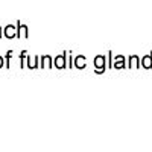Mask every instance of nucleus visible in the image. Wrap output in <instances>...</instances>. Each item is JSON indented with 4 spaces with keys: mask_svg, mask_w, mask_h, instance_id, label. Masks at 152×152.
<instances>
[{
    "mask_svg": "<svg viewBox=\"0 0 152 152\" xmlns=\"http://www.w3.org/2000/svg\"><path fill=\"white\" fill-rule=\"evenodd\" d=\"M3 61H5V59H3L2 56H0V67H2V66H3Z\"/></svg>",
    "mask_w": 152,
    "mask_h": 152,
    "instance_id": "9b49d317",
    "label": "nucleus"
},
{
    "mask_svg": "<svg viewBox=\"0 0 152 152\" xmlns=\"http://www.w3.org/2000/svg\"><path fill=\"white\" fill-rule=\"evenodd\" d=\"M17 37H24V38H28V29H26V26L18 24V34H17Z\"/></svg>",
    "mask_w": 152,
    "mask_h": 152,
    "instance_id": "f03ea898",
    "label": "nucleus"
},
{
    "mask_svg": "<svg viewBox=\"0 0 152 152\" xmlns=\"http://www.w3.org/2000/svg\"><path fill=\"white\" fill-rule=\"evenodd\" d=\"M131 67H137V58H131Z\"/></svg>",
    "mask_w": 152,
    "mask_h": 152,
    "instance_id": "1a4fd4ad",
    "label": "nucleus"
},
{
    "mask_svg": "<svg viewBox=\"0 0 152 152\" xmlns=\"http://www.w3.org/2000/svg\"><path fill=\"white\" fill-rule=\"evenodd\" d=\"M142 64H143V67L151 69V67H152V56H145L143 61H142Z\"/></svg>",
    "mask_w": 152,
    "mask_h": 152,
    "instance_id": "423d86ee",
    "label": "nucleus"
},
{
    "mask_svg": "<svg viewBox=\"0 0 152 152\" xmlns=\"http://www.w3.org/2000/svg\"><path fill=\"white\" fill-rule=\"evenodd\" d=\"M5 37H8V38L17 37V31H15L14 24H9V26H6V29H5Z\"/></svg>",
    "mask_w": 152,
    "mask_h": 152,
    "instance_id": "f257e3e1",
    "label": "nucleus"
},
{
    "mask_svg": "<svg viewBox=\"0 0 152 152\" xmlns=\"http://www.w3.org/2000/svg\"><path fill=\"white\" fill-rule=\"evenodd\" d=\"M41 59L44 61L43 64H41V67H50V58H49V56H43Z\"/></svg>",
    "mask_w": 152,
    "mask_h": 152,
    "instance_id": "0eeeda50",
    "label": "nucleus"
},
{
    "mask_svg": "<svg viewBox=\"0 0 152 152\" xmlns=\"http://www.w3.org/2000/svg\"><path fill=\"white\" fill-rule=\"evenodd\" d=\"M35 59H29V67L31 69H35V62H34Z\"/></svg>",
    "mask_w": 152,
    "mask_h": 152,
    "instance_id": "9d476101",
    "label": "nucleus"
},
{
    "mask_svg": "<svg viewBox=\"0 0 152 152\" xmlns=\"http://www.w3.org/2000/svg\"><path fill=\"white\" fill-rule=\"evenodd\" d=\"M75 66L78 67V69H84V67H85V58H84V56H78V58H76Z\"/></svg>",
    "mask_w": 152,
    "mask_h": 152,
    "instance_id": "20e7f679",
    "label": "nucleus"
},
{
    "mask_svg": "<svg viewBox=\"0 0 152 152\" xmlns=\"http://www.w3.org/2000/svg\"><path fill=\"white\" fill-rule=\"evenodd\" d=\"M66 59H64V56H58L56 59H55V66L58 67V69H62V67H66V62H64Z\"/></svg>",
    "mask_w": 152,
    "mask_h": 152,
    "instance_id": "39448f33",
    "label": "nucleus"
},
{
    "mask_svg": "<svg viewBox=\"0 0 152 152\" xmlns=\"http://www.w3.org/2000/svg\"><path fill=\"white\" fill-rule=\"evenodd\" d=\"M114 66H116V67H123V58H117Z\"/></svg>",
    "mask_w": 152,
    "mask_h": 152,
    "instance_id": "6e6552de",
    "label": "nucleus"
},
{
    "mask_svg": "<svg viewBox=\"0 0 152 152\" xmlns=\"http://www.w3.org/2000/svg\"><path fill=\"white\" fill-rule=\"evenodd\" d=\"M94 64H96V67H99V69H102V70H104L105 58H104V56H96V59H94Z\"/></svg>",
    "mask_w": 152,
    "mask_h": 152,
    "instance_id": "7ed1b4c3",
    "label": "nucleus"
}]
</instances>
